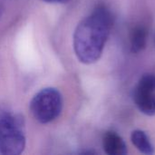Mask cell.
I'll return each instance as SVG.
<instances>
[{"instance_id": "obj_1", "label": "cell", "mask_w": 155, "mask_h": 155, "mask_svg": "<svg viewBox=\"0 0 155 155\" xmlns=\"http://www.w3.org/2000/svg\"><path fill=\"white\" fill-rule=\"evenodd\" d=\"M113 25V14L103 5L78 24L74 34V49L81 63L91 64L100 59Z\"/></svg>"}, {"instance_id": "obj_2", "label": "cell", "mask_w": 155, "mask_h": 155, "mask_svg": "<svg viewBox=\"0 0 155 155\" xmlns=\"http://www.w3.org/2000/svg\"><path fill=\"white\" fill-rule=\"evenodd\" d=\"M25 147V136L21 118L0 111V154L18 155Z\"/></svg>"}, {"instance_id": "obj_3", "label": "cell", "mask_w": 155, "mask_h": 155, "mask_svg": "<svg viewBox=\"0 0 155 155\" xmlns=\"http://www.w3.org/2000/svg\"><path fill=\"white\" fill-rule=\"evenodd\" d=\"M63 109V98L55 88H45L38 92L30 103V111L34 118L41 124L55 120Z\"/></svg>"}, {"instance_id": "obj_4", "label": "cell", "mask_w": 155, "mask_h": 155, "mask_svg": "<svg viewBox=\"0 0 155 155\" xmlns=\"http://www.w3.org/2000/svg\"><path fill=\"white\" fill-rule=\"evenodd\" d=\"M133 101L137 109L147 116L155 115V74H143L133 91Z\"/></svg>"}, {"instance_id": "obj_5", "label": "cell", "mask_w": 155, "mask_h": 155, "mask_svg": "<svg viewBox=\"0 0 155 155\" xmlns=\"http://www.w3.org/2000/svg\"><path fill=\"white\" fill-rule=\"evenodd\" d=\"M103 148L108 155H125L128 152L124 140L114 131H108L104 134Z\"/></svg>"}, {"instance_id": "obj_6", "label": "cell", "mask_w": 155, "mask_h": 155, "mask_svg": "<svg viewBox=\"0 0 155 155\" xmlns=\"http://www.w3.org/2000/svg\"><path fill=\"white\" fill-rule=\"evenodd\" d=\"M131 141L136 149L143 154L152 155L155 153L153 144L147 134L143 130L136 129L133 131L131 134Z\"/></svg>"}, {"instance_id": "obj_7", "label": "cell", "mask_w": 155, "mask_h": 155, "mask_svg": "<svg viewBox=\"0 0 155 155\" xmlns=\"http://www.w3.org/2000/svg\"><path fill=\"white\" fill-rule=\"evenodd\" d=\"M148 40V30L143 25L135 26L131 33L130 45L131 51L134 54L142 52L147 45Z\"/></svg>"}, {"instance_id": "obj_8", "label": "cell", "mask_w": 155, "mask_h": 155, "mask_svg": "<svg viewBox=\"0 0 155 155\" xmlns=\"http://www.w3.org/2000/svg\"><path fill=\"white\" fill-rule=\"evenodd\" d=\"M45 2H48V3H66L69 0H43Z\"/></svg>"}, {"instance_id": "obj_9", "label": "cell", "mask_w": 155, "mask_h": 155, "mask_svg": "<svg viewBox=\"0 0 155 155\" xmlns=\"http://www.w3.org/2000/svg\"><path fill=\"white\" fill-rule=\"evenodd\" d=\"M1 10H2V8H1V5H0V14H1Z\"/></svg>"}]
</instances>
